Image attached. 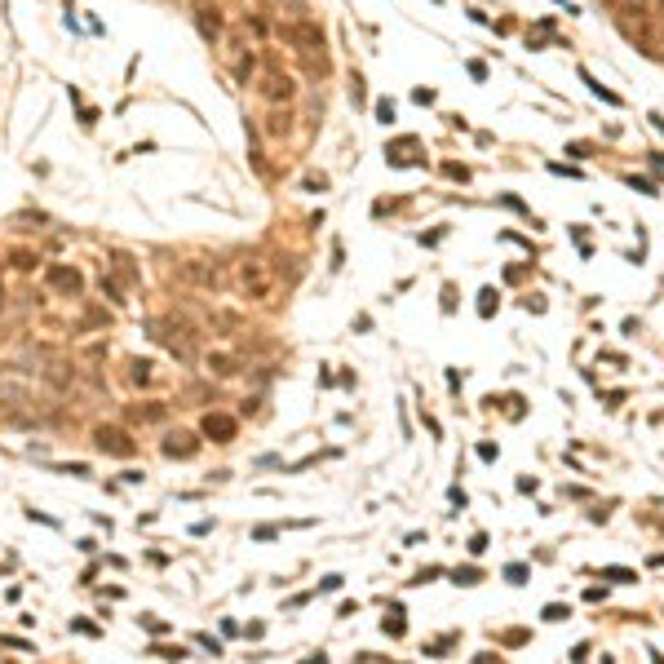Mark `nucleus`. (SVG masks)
I'll list each match as a JSON object with an SVG mask.
<instances>
[{"label": "nucleus", "mask_w": 664, "mask_h": 664, "mask_svg": "<svg viewBox=\"0 0 664 664\" xmlns=\"http://www.w3.org/2000/svg\"><path fill=\"white\" fill-rule=\"evenodd\" d=\"M177 279L182 284H191V288H222V261H213V257H186V261H177Z\"/></svg>", "instance_id": "nucleus-1"}, {"label": "nucleus", "mask_w": 664, "mask_h": 664, "mask_svg": "<svg viewBox=\"0 0 664 664\" xmlns=\"http://www.w3.org/2000/svg\"><path fill=\"white\" fill-rule=\"evenodd\" d=\"M239 292L244 297H253V302H261V297H271V288H275V271L266 266L261 257H248V261H239Z\"/></svg>", "instance_id": "nucleus-2"}, {"label": "nucleus", "mask_w": 664, "mask_h": 664, "mask_svg": "<svg viewBox=\"0 0 664 664\" xmlns=\"http://www.w3.org/2000/svg\"><path fill=\"white\" fill-rule=\"evenodd\" d=\"M155 328H160L155 337L169 345L177 359H195V332H191L186 319H164V324H155Z\"/></svg>", "instance_id": "nucleus-3"}, {"label": "nucleus", "mask_w": 664, "mask_h": 664, "mask_svg": "<svg viewBox=\"0 0 664 664\" xmlns=\"http://www.w3.org/2000/svg\"><path fill=\"white\" fill-rule=\"evenodd\" d=\"M45 288H49V292H58V297H80V288H85V275H80L76 266L54 261V266L45 271Z\"/></svg>", "instance_id": "nucleus-4"}, {"label": "nucleus", "mask_w": 664, "mask_h": 664, "mask_svg": "<svg viewBox=\"0 0 664 664\" xmlns=\"http://www.w3.org/2000/svg\"><path fill=\"white\" fill-rule=\"evenodd\" d=\"M93 439H97V447H102L107 456H133L138 452V443H133L129 429H120V425H97Z\"/></svg>", "instance_id": "nucleus-5"}, {"label": "nucleus", "mask_w": 664, "mask_h": 664, "mask_svg": "<svg viewBox=\"0 0 664 664\" xmlns=\"http://www.w3.org/2000/svg\"><path fill=\"white\" fill-rule=\"evenodd\" d=\"M261 97H266V102H271V107H279V102L288 107L292 97H297V85H292V76H284V71H266V76H261Z\"/></svg>", "instance_id": "nucleus-6"}, {"label": "nucleus", "mask_w": 664, "mask_h": 664, "mask_svg": "<svg viewBox=\"0 0 664 664\" xmlns=\"http://www.w3.org/2000/svg\"><path fill=\"white\" fill-rule=\"evenodd\" d=\"M284 40L302 45V54H310L314 62L324 66V36H319V27H310V23H302V27H284Z\"/></svg>", "instance_id": "nucleus-7"}, {"label": "nucleus", "mask_w": 664, "mask_h": 664, "mask_svg": "<svg viewBox=\"0 0 664 664\" xmlns=\"http://www.w3.org/2000/svg\"><path fill=\"white\" fill-rule=\"evenodd\" d=\"M235 429H239L235 417H226V412H208V417H204V434L213 443H230V439H235Z\"/></svg>", "instance_id": "nucleus-8"}, {"label": "nucleus", "mask_w": 664, "mask_h": 664, "mask_svg": "<svg viewBox=\"0 0 664 664\" xmlns=\"http://www.w3.org/2000/svg\"><path fill=\"white\" fill-rule=\"evenodd\" d=\"M195 452H199V439H195V434H182V429H177V434L164 439V456H182V461H186V456H195Z\"/></svg>", "instance_id": "nucleus-9"}, {"label": "nucleus", "mask_w": 664, "mask_h": 664, "mask_svg": "<svg viewBox=\"0 0 664 664\" xmlns=\"http://www.w3.org/2000/svg\"><path fill=\"white\" fill-rule=\"evenodd\" d=\"M164 417H169V408H164V403H133L129 408V421H138V425H155Z\"/></svg>", "instance_id": "nucleus-10"}, {"label": "nucleus", "mask_w": 664, "mask_h": 664, "mask_svg": "<svg viewBox=\"0 0 664 664\" xmlns=\"http://www.w3.org/2000/svg\"><path fill=\"white\" fill-rule=\"evenodd\" d=\"M288 129H292L288 107H271V115H266V133H271V138H284Z\"/></svg>", "instance_id": "nucleus-11"}, {"label": "nucleus", "mask_w": 664, "mask_h": 664, "mask_svg": "<svg viewBox=\"0 0 664 664\" xmlns=\"http://www.w3.org/2000/svg\"><path fill=\"white\" fill-rule=\"evenodd\" d=\"M111 271L120 275L124 284H138V279H142V275H138V266H133V257H129V253H111Z\"/></svg>", "instance_id": "nucleus-12"}, {"label": "nucleus", "mask_w": 664, "mask_h": 664, "mask_svg": "<svg viewBox=\"0 0 664 664\" xmlns=\"http://www.w3.org/2000/svg\"><path fill=\"white\" fill-rule=\"evenodd\" d=\"M199 31H204L208 40H218V36H222V18H218V9H199Z\"/></svg>", "instance_id": "nucleus-13"}, {"label": "nucleus", "mask_w": 664, "mask_h": 664, "mask_svg": "<svg viewBox=\"0 0 664 664\" xmlns=\"http://www.w3.org/2000/svg\"><path fill=\"white\" fill-rule=\"evenodd\" d=\"M129 377L138 381V386H146V381H151L155 372H151V363H146V359H133V372H129Z\"/></svg>", "instance_id": "nucleus-14"}, {"label": "nucleus", "mask_w": 664, "mask_h": 664, "mask_svg": "<svg viewBox=\"0 0 664 664\" xmlns=\"http://www.w3.org/2000/svg\"><path fill=\"white\" fill-rule=\"evenodd\" d=\"M208 368L218 372V377H230V372H235V359H226V355H218V359H208Z\"/></svg>", "instance_id": "nucleus-15"}, {"label": "nucleus", "mask_w": 664, "mask_h": 664, "mask_svg": "<svg viewBox=\"0 0 664 664\" xmlns=\"http://www.w3.org/2000/svg\"><path fill=\"white\" fill-rule=\"evenodd\" d=\"M452 580H456V585H478V571H474V567H465V571L456 567V571H452Z\"/></svg>", "instance_id": "nucleus-16"}, {"label": "nucleus", "mask_w": 664, "mask_h": 664, "mask_svg": "<svg viewBox=\"0 0 664 664\" xmlns=\"http://www.w3.org/2000/svg\"><path fill=\"white\" fill-rule=\"evenodd\" d=\"M377 120L381 124H394V102H377Z\"/></svg>", "instance_id": "nucleus-17"}, {"label": "nucleus", "mask_w": 664, "mask_h": 664, "mask_svg": "<svg viewBox=\"0 0 664 664\" xmlns=\"http://www.w3.org/2000/svg\"><path fill=\"white\" fill-rule=\"evenodd\" d=\"M505 576L514 580V585H523V576H527V567H523V562H514V567H505Z\"/></svg>", "instance_id": "nucleus-18"}, {"label": "nucleus", "mask_w": 664, "mask_h": 664, "mask_svg": "<svg viewBox=\"0 0 664 664\" xmlns=\"http://www.w3.org/2000/svg\"><path fill=\"white\" fill-rule=\"evenodd\" d=\"M545 620H567V607H558V603L545 607Z\"/></svg>", "instance_id": "nucleus-19"}, {"label": "nucleus", "mask_w": 664, "mask_h": 664, "mask_svg": "<svg viewBox=\"0 0 664 664\" xmlns=\"http://www.w3.org/2000/svg\"><path fill=\"white\" fill-rule=\"evenodd\" d=\"M629 186H638L642 195H656V186H651V182H646V177H629Z\"/></svg>", "instance_id": "nucleus-20"}, {"label": "nucleus", "mask_w": 664, "mask_h": 664, "mask_svg": "<svg viewBox=\"0 0 664 664\" xmlns=\"http://www.w3.org/2000/svg\"><path fill=\"white\" fill-rule=\"evenodd\" d=\"M102 292L111 297V302H124V297H120V288H115V284H111V279H107V275H102Z\"/></svg>", "instance_id": "nucleus-21"}, {"label": "nucleus", "mask_w": 664, "mask_h": 664, "mask_svg": "<svg viewBox=\"0 0 664 664\" xmlns=\"http://www.w3.org/2000/svg\"><path fill=\"white\" fill-rule=\"evenodd\" d=\"M142 624L151 629V634H164V629H169V624H164V620H155V616H142Z\"/></svg>", "instance_id": "nucleus-22"}, {"label": "nucleus", "mask_w": 664, "mask_h": 664, "mask_svg": "<svg viewBox=\"0 0 664 664\" xmlns=\"http://www.w3.org/2000/svg\"><path fill=\"white\" fill-rule=\"evenodd\" d=\"M607 576H611V580H624V585L634 580V571H624V567H607Z\"/></svg>", "instance_id": "nucleus-23"}, {"label": "nucleus", "mask_w": 664, "mask_h": 664, "mask_svg": "<svg viewBox=\"0 0 664 664\" xmlns=\"http://www.w3.org/2000/svg\"><path fill=\"white\" fill-rule=\"evenodd\" d=\"M447 177H461V182H465V177H470V169H465V164H447Z\"/></svg>", "instance_id": "nucleus-24"}, {"label": "nucleus", "mask_w": 664, "mask_h": 664, "mask_svg": "<svg viewBox=\"0 0 664 664\" xmlns=\"http://www.w3.org/2000/svg\"><path fill=\"white\" fill-rule=\"evenodd\" d=\"M306 664H324V656H310V660H306Z\"/></svg>", "instance_id": "nucleus-25"}, {"label": "nucleus", "mask_w": 664, "mask_h": 664, "mask_svg": "<svg viewBox=\"0 0 664 664\" xmlns=\"http://www.w3.org/2000/svg\"><path fill=\"white\" fill-rule=\"evenodd\" d=\"M0 310H5V292H0Z\"/></svg>", "instance_id": "nucleus-26"}]
</instances>
